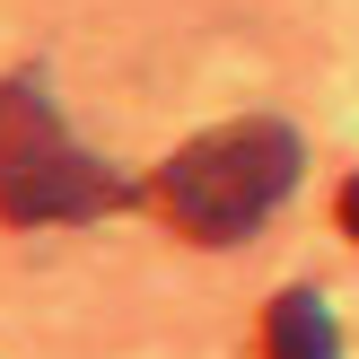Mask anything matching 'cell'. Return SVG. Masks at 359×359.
I'll list each match as a JSON object with an SVG mask.
<instances>
[{"label": "cell", "instance_id": "6da1fadb", "mask_svg": "<svg viewBox=\"0 0 359 359\" xmlns=\"http://www.w3.org/2000/svg\"><path fill=\"white\" fill-rule=\"evenodd\" d=\"M298 167H307V149H298L290 123L245 114V123H219V132L184 140V149L158 167L149 202H158V219H167L175 237H193V245H237V237H255V228L290 202Z\"/></svg>", "mask_w": 359, "mask_h": 359}, {"label": "cell", "instance_id": "7a4b0ae2", "mask_svg": "<svg viewBox=\"0 0 359 359\" xmlns=\"http://www.w3.org/2000/svg\"><path fill=\"white\" fill-rule=\"evenodd\" d=\"M132 202V184H123L105 158H88L70 132L35 140V149H18L9 167H0V219L9 228H53V219H97V210Z\"/></svg>", "mask_w": 359, "mask_h": 359}, {"label": "cell", "instance_id": "3957f363", "mask_svg": "<svg viewBox=\"0 0 359 359\" xmlns=\"http://www.w3.org/2000/svg\"><path fill=\"white\" fill-rule=\"evenodd\" d=\"M263 351H272V359H342L333 307H325L316 290H280L272 316H263Z\"/></svg>", "mask_w": 359, "mask_h": 359}, {"label": "cell", "instance_id": "277c9868", "mask_svg": "<svg viewBox=\"0 0 359 359\" xmlns=\"http://www.w3.org/2000/svg\"><path fill=\"white\" fill-rule=\"evenodd\" d=\"M62 132V114L44 105V88L35 79H0V167H9L18 149H35V140Z\"/></svg>", "mask_w": 359, "mask_h": 359}, {"label": "cell", "instance_id": "5b68a950", "mask_svg": "<svg viewBox=\"0 0 359 359\" xmlns=\"http://www.w3.org/2000/svg\"><path fill=\"white\" fill-rule=\"evenodd\" d=\"M342 228H351V237H359V175H351V184H342Z\"/></svg>", "mask_w": 359, "mask_h": 359}]
</instances>
